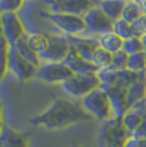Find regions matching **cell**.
<instances>
[{
    "label": "cell",
    "mask_w": 146,
    "mask_h": 147,
    "mask_svg": "<svg viewBox=\"0 0 146 147\" xmlns=\"http://www.w3.org/2000/svg\"><path fill=\"white\" fill-rule=\"evenodd\" d=\"M90 117L91 114L84 105L65 99H58L46 111L32 117L31 123L47 129H59L85 122Z\"/></svg>",
    "instance_id": "obj_1"
},
{
    "label": "cell",
    "mask_w": 146,
    "mask_h": 147,
    "mask_svg": "<svg viewBox=\"0 0 146 147\" xmlns=\"http://www.w3.org/2000/svg\"><path fill=\"white\" fill-rule=\"evenodd\" d=\"M82 105L91 115L103 121L104 123L114 119L109 96L101 87L84 97Z\"/></svg>",
    "instance_id": "obj_2"
},
{
    "label": "cell",
    "mask_w": 146,
    "mask_h": 147,
    "mask_svg": "<svg viewBox=\"0 0 146 147\" xmlns=\"http://www.w3.org/2000/svg\"><path fill=\"white\" fill-rule=\"evenodd\" d=\"M132 136L120 119H112L104 123L100 133L101 147H125L126 142Z\"/></svg>",
    "instance_id": "obj_3"
},
{
    "label": "cell",
    "mask_w": 146,
    "mask_h": 147,
    "mask_svg": "<svg viewBox=\"0 0 146 147\" xmlns=\"http://www.w3.org/2000/svg\"><path fill=\"white\" fill-rule=\"evenodd\" d=\"M62 86L74 97L84 98L101 86V80L98 74H75Z\"/></svg>",
    "instance_id": "obj_4"
},
{
    "label": "cell",
    "mask_w": 146,
    "mask_h": 147,
    "mask_svg": "<svg viewBox=\"0 0 146 147\" xmlns=\"http://www.w3.org/2000/svg\"><path fill=\"white\" fill-rule=\"evenodd\" d=\"M49 46L39 54L41 61L45 63H64L69 54L73 44L68 36L49 35Z\"/></svg>",
    "instance_id": "obj_5"
},
{
    "label": "cell",
    "mask_w": 146,
    "mask_h": 147,
    "mask_svg": "<svg viewBox=\"0 0 146 147\" xmlns=\"http://www.w3.org/2000/svg\"><path fill=\"white\" fill-rule=\"evenodd\" d=\"M8 69L20 80H29L37 75V69L32 63L19 53L16 46H10L8 54Z\"/></svg>",
    "instance_id": "obj_6"
},
{
    "label": "cell",
    "mask_w": 146,
    "mask_h": 147,
    "mask_svg": "<svg viewBox=\"0 0 146 147\" xmlns=\"http://www.w3.org/2000/svg\"><path fill=\"white\" fill-rule=\"evenodd\" d=\"M75 73L64 63H45L37 69L36 77L49 84H64Z\"/></svg>",
    "instance_id": "obj_7"
},
{
    "label": "cell",
    "mask_w": 146,
    "mask_h": 147,
    "mask_svg": "<svg viewBox=\"0 0 146 147\" xmlns=\"http://www.w3.org/2000/svg\"><path fill=\"white\" fill-rule=\"evenodd\" d=\"M84 20L87 26L86 30L92 33L103 35L113 32L114 29V21H112L100 7H93L90 9L84 16Z\"/></svg>",
    "instance_id": "obj_8"
},
{
    "label": "cell",
    "mask_w": 146,
    "mask_h": 147,
    "mask_svg": "<svg viewBox=\"0 0 146 147\" xmlns=\"http://www.w3.org/2000/svg\"><path fill=\"white\" fill-rule=\"evenodd\" d=\"M46 17L54 23L57 28L66 32L68 35H77L78 33L87 29L84 17L75 16L69 13H52L49 12Z\"/></svg>",
    "instance_id": "obj_9"
},
{
    "label": "cell",
    "mask_w": 146,
    "mask_h": 147,
    "mask_svg": "<svg viewBox=\"0 0 146 147\" xmlns=\"http://www.w3.org/2000/svg\"><path fill=\"white\" fill-rule=\"evenodd\" d=\"M98 76L101 80V84L128 89L130 86L137 79L139 73L132 71L130 69H123V70L101 69L98 73Z\"/></svg>",
    "instance_id": "obj_10"
},
{
    "label": "cell",
    "mask_w": 146,
    "mask_h": 147,
    "mask_svg": "<svg viewBox=\"0 0 146 147\" xmlns=\"http://www.w3.org/2000/svg\"><path fill=\"white\" fill-rule=\"evenodd\" d=\"M1 28L10 46H14L25 34L24 28L16 12H1Z\"/></svg>",
    "instance_id": "obj_11"
},
{
    "label": "cell",
    "mask_w": 146,
    "mask_h": 147,
    "mask_svg": "<svg viewBox=\"0 0 146 147\" xmlns=\"http://www.w3.org/2000/svg\"><path fill=\"white\" fill-rule=\"evenodd\" d=\"M52 13H69L84 17L93 8V0H47Z\"/></svg>",
    "instance_id": "obj_12"
},
{
    "label": "cell",
    "mask_w": 146,
    "mask_h": 147,
    "mask_svg": "<svg viewBox=\"0 0 146 147\" xmlns=\"http://www.w3.org/2000/svg\"><path fill=\"white\" fill-rule=\"evenodd\" d=\"M101 88L108 93L113 109V115L114 119L122 120L125 113L130 110V104L128 100V89L120 88V87H113L101 84Z\"/></svg>",
    "instance_id": "obj_13"
},
{
    "label": "cell",
    "mask_w": 146,
    "mask_h": 147,
    "mask_svg": "<svg viewBox=\"0 0 146 147\" xmlns=\"http://www.w3.org/2000/svg\"><path fill=\"white\" fill-rule=\"evenodd\" d=\"M64 64H66L75 74H98L100 71V68L96 66L92 61H86L81 56H79L74 45L72 46V49Z\"/></svg>",
    "instance_id": "obj_14"
},
{
    "label": "cell",
    "mask_w": 146,
    "mask_h": 147,
    "mask_svg": "<svg viewBox=\"0 0 146 147\" xmlns=\"http://www.w3.org/2000/svg\"><path fill=\"white\" fill-rule=\"evenodd\" d=\"M68 37L72 41L79 56H81L86 61H92L93 54L100 47L99 40L92 38V37L77 36V35H68Z\"/></svg>",
    "instance_id": "obj_15"
},
{
    "label": "cell",
    "mask_w": 146,
    "mask_h": 147,
    "mask_svg": "<svg viewBox=\"0 0 146 147\" xmlns=\"http://www.w3.org/2000/svg\"><path fill=\"white\" fill-rule=\"evenodd\" d=\"M0 147H31L30 137L13 127H2Z\"/></svg>",
    "instance_id": "obj_16"
},
{
    "label": "cell",
    "mask_w": 146,
    "mask_h": 147,
    "mask_svg": "<svg viewBox=\"0 0 146 147\" xmlns=\"http://www.w3.org/2000/svg\"><path fill=\"white\" fill-rule=\"evenodd\" d=\"M146 97V70L139 73L137 79L128 89V100L130 108L144 100Z\"/></svg>",
    "instance_id": "obj_17"
},
{
    "label": "cell",
    "mask_w": 146,
    "mask_h": 147,
    "mask_svg": "<svg viewBox=\"0 0 146 147\" xmlns=\"http://www.w3.org/2000/svg\"><path fill=\"white\" fill-rule=\"evenodd\" d=\"M128 0H100V8L112 21H118L122 19L124 8Z\"/></svg>",
    "instance_id": "obj_18"
},
{
    "label": "cell",
    "mask_w": 146,
    "mask_h": 147,
    "mask_svg": "<svg viewBox=\"0 0 146 147\" xmlns=\"http://www.w3.org/2000/svg\"><path fill=\"white\" fill-rule=\"evenodd\" d=\"M28 38H29V35L25 33L24 35H23V37H22L14 46L17 47V49L19 51V53L23 56L25 59H28V61H30V63H32L35 67L39 68L42 65V61L40 59L39 54H37L35 51H33V49L30 47L29 42H28Z\"/></svg>",
    "instance_id": "obj_19"
},
{
    "label": "cell",
    "mask_w": 146,
    "mask_h": 147,
    "mask_svg": "<svg viewBox=\"0 0 146 147\" xmlns=\"http://www.w3.org/2000/svg\"><path fill=\"white\" fill-rule=\"evenodd\" d=\"M123 38L116 35L114 32H110L107 34L101 35L99 38V42H100V46L102 49H107L111 52L112 54H114L116 52L121 51L122 46H123Z\"/></svg>",
    "instance_id": "obj_20"
},
{
    "label": "cell",
    "mask_w": 146,
    "mask_h": 147,
    "mask_svg": "<svg viewBox=\"0 0 146 147\" xmlns=\"http://www.w3.org/2000/svg\"><path fill=\"white\" fill-rule=\"evenodd\" d=\"M113 32L123 40L137 37L136 36V29H135L134 23H130V22L123 20V19H120V20L114 22Z\"/></svg>",
    "instance_id": "obj_21"
},
{
    "label": "cell",
    "mask_w": 146,
    "mask_h": 147,
    "mask_svg": "<svg viewBox=\"0 0 146 147\" xmlns=\"http://www.w3.org/2000/svg\"><path fill=\"white\" fill-rule=\"evenodd\" d=\"M143 14H144V11H143L142 7L136 1L131 0V1H128L126 6L124 8L122 19L130 22V23H134V22L139 21Z\"/></svg>",
    "instance_id": "obj_22"
},
{
    "label": "cell",
    "mask_w": 146,
    "mask_h": 147,
    "mask_svg": "<svg viewBox=\"0 0 146 147\" xmlns=\"http://www.w3.org/2000/svg\"><path fill=\"white\" fill-rule=\"evenodd\" d=\"M112 61H113V54L109 51L102 49L101 46L96 51L92 57V63L100 68V70L111 67Z\"/></svg>",
    "instance_id": "obj_23"
},
{
    "label": "cell",
    "mask_w": 146,
    "mask_h": 147,
    "mask_svg": "<svg viewBox=\"0 0 146 147\" xmlns=\"http://www.w3.org/2000/svg\"><path fill=\"white\" fill-rule=\"evenodd\" d=\"M28 42H29L31 49L35 51L37 54H41L49 46V37H47V34L36 32V33L29 35Z\"/></svg>",
    "instance_id": "obj_24"
},
{
    "label": "cell",
    "mask_w": 146,
    "mask_h": 147,
    "mask_svg": "<svg viewBox=\"0 0 146 147\" xmlns=\"http://www.w3.org/2000/svg\"><path fill=\"white\" fill-rule=\"evenodd\" d=\"M128 69L135 73H141L146 70V52L128 55Z\"/></svg>",
    "instance_id": "obj_25"
},
{
    "label": "cell",
    "mask_w": 146,
    "mask_h": 147,
    "mask_svg": "<svg viewBox=\"0 0 146 147\" xmlns=\"http://www.w3.org/2000/svg\"><path fill=\"white\" fill-rule=\"evenodd\" d=\"M122 51H124L128 55H133L136 53H142V52H146V47L142 38L140 37H132V38H128L123 41V46H122Z\"/></svg>",
    "instance_id": "obj_26"
},
{
    "label": "cell",
    "mask_w": 146,
    "mask_h": 147,
    "mask_svg": "<svg viewBox=\"0 0 146 147\" xmlns=\"http://www.w3.org/2000/svg\"><path fill=\"white\" fill-rule=\"evenodd\" d=\"M128 55L124 51H119L113 54V61L111 67L108 69H113V70H123V69H128Z\"/></svg>",
    "instance_id": "obj_27"
},
{
    "label": "cell",
    "mask_w": 146,
    "mask_h": 147,
    "mask_svg": "<svg viewBox=\"0 0 146 147\" xmlns=\"http://www.w3.org/2000/svg\"><path fill=\"white\" fill-rule=\"evenodd\" d=\"M24 0H0L1 12H16L22 7Z\"/></svg>",
    "instance_id": "obj_28"
},
{
    "label": "cell",
    "mask_w": 146,
    "mask_h": 147,
    "mask_svg": "<svg viewBox=\"0 0 146 147\" xmlns=\"http://www.w3.org/2000/svg\"><path fill=\"white\" fill-rule=\"evenodd\" d=\"M125 147H146V137L131 136L125 144Z\"/></svg>",
    "instance_id": "obj_29"
},
{
    "label": "cell",
    "mask_w": 146,
    "mask_h": 147,
    "mask_svg": "<svg viewBox=\"0 0 146 147\" xmlns=\"http://www.w3.org/2000/svg\"><path fill=\"white\" fill-rule=\"evenodd\" d=\"M134 137H146V117L144 122L141 124V126L133 133Z\"/></svg>",
    "instance_id": "obj_30"
},
{
    "label": "cell",
    "mask_w": 146,
    "mask_h": 147,
    "mask_svg": "<svg viewBox=\"0 0 146 147\" xmlns=\"http://www.w3.org/2000/svg\"><path fill=\"white\" fill-rule=\"evenodd\" d=\"M137 24H139L140 29L142 30V32H143V34L146 35V13H144V14L141 17V19L137 21Z\"/></svg>",
    "instance_id": "obj_31"
},
{
    "label": "cell",
    "mask_w": 146,
    "mask_h": 147,
    "mask_svg": "<svg viewBox=\"0 0 146 147\" xmlns=\"http://www.w3.org/2000/svg\"><path fill=\"white\" fill-rule=\"evenodd\" d=\"M134 1H136V2L142 7L144 13H146V0H134Z\"/></svg>",
    "instance_id": "obj_32"
},
{
    "label": "cell",
    "mask_w": 146,
    "mask_h": 147,
    "mask_svg": "<svg viewBox=\"0 0 146 147\" xmlns=\"http://www.w3.org/2000/svg\"><path fill=\"white\" fill-rule=\"evenodd\" d=\"M128 1H131V0H128Z\"/></svg>",
    "instance_id": "obj_33"
},
{
    "label": "cell",
    "mask_w": 146,
    "mask_h": 147,
    "mask_svg": "<svg viewBox=\"0 0 146 147\" xmlns=\"http://www.w3.org/2000/svg\"><path fill=\"white\" fill-rule=\"evenodd\" d=\"M145 100H146V97H145Z\"/></svg>",
    "instance_id": "obj_34"
}]
</instances>
